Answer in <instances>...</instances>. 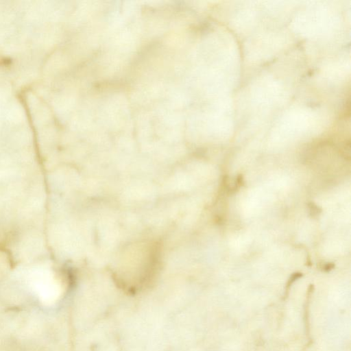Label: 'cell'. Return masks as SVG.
Returning a JSON list of instances; mask_svg holds the SVG:
<instances>
[{
	"label": "cell",
	"instance_id": "6da1fadb",
	"mask_svg": "<svg viewBox=\"0 0 351 351\" xmlns=\"http://www.w3.org/2000/svg\"><path fill=\"white\" fill-rule=\"evenodd\" d=\"M308 206L310 213H311V216H316L321 212L320 210H319V208L313 203L308 204Z\"/></svg>",
	"mask_w": 351,
	"mask_h": 351
},
{
	"label": "cell",
	"instance_id": "7a4b0ae2",
	"mask_svg": "<svg viewBox=\"0 0 351 351\" xmlns=\"http://www.w3.org/2000/svg\"><path fill=\"white\" fill-rule=\"evenodd\" d=\"M324 267L326 270H330L334 267V265L332 263H328L325 265Z\"/></svg>",
	"mask_w": 351,
	"mask_h": 351
}]
</instances>
